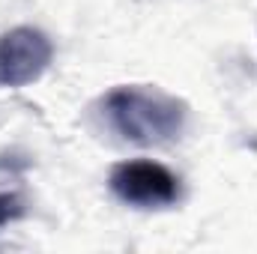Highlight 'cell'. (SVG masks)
Masks as SVG:
<instances>
[{"label":"cell","mask_w":257,"mask_h":254,"mask_svg":"<svg viewBox=\"0 0 257 254\" xmlns=\"http://www.w3.org/2000/svg\"><path fill=\"white\" fill-rule=\"evenodd\" d=\"M105 117L117 135H123L132 144H168L183 135L189 108L183 99L171 96L162 87L150 84H123L114 87L102 99Z\"/></svg>","instance_id":"6da1fadb"},{"label":"cell","mask_w":257,"mask_h":254,"mask_svg":"<svg viewBox=\"0 0 257 254\" xmlns=\"http://www.w3.org/2000/svg\"><path fill=\"white\" fill-rule=\"evenodd\" d=\"M24 215L21 197V165L9 156L0 159V224H9Z\"/></svg>","instance_id":"277c9868"},{"label":"cell","mask_w":257,"mask_h":254,"mask_svg":"<svg viewBox=\"0 0 257 254\" xmlns=\"http://www.w3.org/2000/svg\"><path fill=\"white\" fill-rule=\"evenodd\" d=\"M108 186L123 203L141 209H162L180 200V177L153 159H128L114 165Z\"/></svg>","instance_id":"7a4b0ae2"},{"label":"cell","mask_w":257,"mask_h":254,"mask_svg":"<svg viewBox=\"0 0 257 254\" xmlns=\"http://www.w3.org/2000/svg\"><path fill=\"white\" fill-rule=\"evenodd\" d=\"M54 60V42L39 27H12L0 33V87L18 90L39 81Z\"/></svg>","instance_id":"3957f363"}]
</instances>
